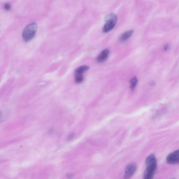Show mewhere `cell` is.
<instances>
[{
    "instance_id": "obj_1",
    "label": "cell",
    "mask_w": 179,
    "mask_h": 179,
    "mask_svg": "<svg viewBox=\"0 0 179 179\" xmlns=\"http://www.w3.org/2000/svg\"><path fill=\"white\" fill-rule=\"evenodd\" d=\"M146 168L143 179H153L157 168V162L155 155L151 154L147 158L145 161Z\"/></svg>"
},
{
    "instance_id": "obj_2",
    "label": "cell",
    "mask_w": 179,
    "mask_h": 179,
    "mask_svg": "<svg viewBox=\"0 0 179 179\" xmlns=\"http://www.w3.org/2000/svg\"><path fill=\"white\" fill-rule=\"evenodd\" d=\"M37 29V25L35 23H32L27 25L24 29L22 34L23 40L28 41L35 36Z\"/></svg>"
},
{
    "instance_id": "obj_3",
    "label": "cell",
    "mask_w": 179,
    "mask_h": 179,
    "mask_svg": "<svg viewBox=\"0 0 179 179\" xmlns=\"http://www.w3.org/2000/svg\"><path fill=\"white\" fill-rule=\"evenodd\" d=\"M106 23L103 28V31L107 33L111 31L117 23V18L116 15L114 13L109 14L106 17Z\"/></svg>"
},
{
    "instance_id": "obj_4",
    "label": "cell",
    "mask_w": 179,
    "mask_h": 179,
    "mask_svg": "<svg viewBox=\"0 0 179 179\" xmlns=\"http://www.w3.org/2000/svg\"><path fill=\"white\" fill-rule=\"evenodd\" d=\"M166 161L170 164H179V149L170 153L167 157Z\"/></svg>"
},
{
    "instance_id": "obj_5",
    "label": "cell",
    "mask_w": 179,
    "mask_h": 179,
    "mask_svg": "<svg viewBox=\"0 0 179 179\" xmlns=\"http://www.w3.org/2000/svg\"><path fill=\"white\" fill-rule=\"evenodd\" d=\"M137 168V166L135 163H133L128 165L126 168L124 175V179H129L132 177Z\"/></svg>"
},
{
    "instance_id": "obj_6",
    "label": "cell",
    "mask_w": 179,
    "mask_h": 179,
    "mask_svg": "<svg viewBox=\"0 0 179 179\" xmlns=\"http://www.w3.org/2000/svg\"><path fill=\"white\" fill-rule=\"evenodd\" d=\"M109 54L108 49H106L100 53L97 57V61L99 63H102L105 61L108 57Z\"/></svg>"
},
{
    "instance_id": "obj_7",
    "label": "cell",
    "mask_w": 179,
    "mask_h": 179,
    "mask_svg": "<svg viewBox=\"0 0 179 179\" xmlns=\"http://www.w3.org/2000/svg\"><path fill=\"white\" fill-rule=\"evenodd\" d=\"M133 33V30H129L125 32L119 38V40L122 42L126 41L128 39L130 38Z\"/></svg>"
},
{
    "instance_id": "obj_8",
    "label": "cell",
    "mask_w": 179,
    "mask_h": 179,
    "mask_svg": "<svg viewBox=\"0 0 179 179\" xmlns=\"http://www.w3.org/2000/svg\"><path fill=\"white\" fill-rule=\"evenodd\" d=\"M89 67L88 66L84 65L79 66L75 71V74L83 75V73L88 70Z\"/></svg>"
},
{
    "instance_id": "obj_9",
    "label": "cell",
    "mask_w": 179,
    "mask_h": 179,
    "mask_svg": "<svg viewBox=\"0 0 179 179\" xmlns=\"http://www.w3.org/2000/svg\"><path fill=\"white\" fill-rule=\"evenodd\" d=\"M138 82V79L136 77H133L130 80V83L131 84L130 88L132 90H134L135 88L136 84Z\"/></svg>"
},
{
    "instance_id": "obj_10",
    "label": "cell",
    "mask_w": 179,
    "mask_h": 179,
    "mask_svg": "<svg viewBox=\"0 0 179 179\" xmlns=\"http://www.w3.org/2000/svg\"><path fill=\"white\" fill-rule=\"evenodd\" d=\"M84 80L83 75L75 74V81L76 83H81Z\"/></svg>"
},
{
    "instance_id": "obj_11",
    "label": "cell",
    "mask_w": 179,
    "mask_h": 179,
    "mask_svg": "<svg viewBox=\"0 0 179 179\" xmlns=\"http://www.w3.org/2000/svg\"><path fill=\"white\" fill-rule=\"evenodd\" d=\"M4 7L5 9L6 10V11H9V10L11 9V6L9 3H6L4 5Z\"/></svg>"
},
{
    "instance_id": "obj_12",
    "label": "cell",
    "mask_w": 179,
    "mask_h": 179,
    "mask_svg": "<svg viewBox=\"0 0 179 179\" xmlns=\"http://www.w3.org/2000/svg\"><path fill=\"white\" fill-rule=\"evenodd\" d=\"M169 48V46H166L164 48L165 50H168Z\"/></svg>"
},
{
    "instance_id": "obj_13",
    "label": "cell",
    "mask_w": 179,
    "mask_h": 179,
    "mask_svg": "<svg viewBox=\"0 0 179 179\" xmlns=\"http://www.w3.org/2000/svg\"><path fill=\"white\" fill-rule=\"evenodd\" d=\"M175 179V178H173V179Z\"/></svg>"
}]
</instances>
